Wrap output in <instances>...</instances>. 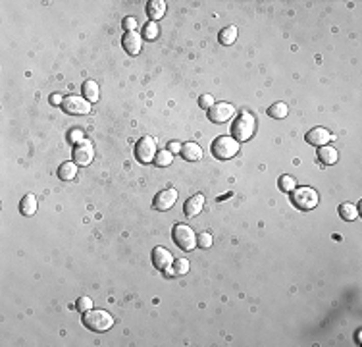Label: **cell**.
<instances>
[{"label": "cell", "mask_w": 362, "mask_h": 347, "mask_svg": "<svg viewBox=\"0 0 362 347\" xmlns=\"http://www.w3.org/2000/svg\"><path fill=\"white\" fill-rule=\"evenodd\" d=\"M83 324L93 332H106L114 326V318L102 309H89L83 312Z\"/></svg>", "instance_id": "6da1fadb"}, {"label": "cell", "mask_w": 362, "mask_h": 347, "mask_svg": "<svg viewBox=\"0 0 362 347\" xmlns=\"http://www.w3.org/2000/svg\"><path fill=\"white\" fill-rule=\"evenodd\" d=\"M233 139H237L239 143H245L249 141L254 131H256V118L252 116L250 112H243L237 116V120L233 121Z\"/></svg>", "instance_id": "7a4b0ae2"}, {"label": "cell", "mask_w": 362, "mask_h": 347, "mask_svg": "<svg viewBox=\"0 0 362 347\" xmlns=\"http://www.w3.org/2000/svg\"><path fill=\"white\" fill-rule=\"evenodd\" d=\"M210 151L214 158L218 160H229L233 156L239 153V141L233 137H227V135H222V137H216L210 145Z\"/></svg>", "instance_id": "3957f363"}, {"label": "cell", "mask_w": 362, "mask_h": 347, "mask_svg": "<svg viewBox=\"0 0 362 347\" xmlns=\"http://www.w3.org/2000/svg\"><path fill=\"white\" fill-rule=\"evenodd\" d=\"M172 237L181 251H193V249L197 247V235H195V232H193V228L187 224L173 226Z\"/></svg>", "instance_id": "277c9868"}, {"label": "cell", "mask_w": 362, "mask_h": 347, "mask_svg": "<svg viewBox=\"0 0 362 347\" xmlns=\"http://www.w3.org/2000/svg\"><path fill=\"white\" fill-rule=\"evenodd\" d=\"M291 199H293L295 207L301 210H312L320 203L318 193L312 187H295L291 191Z\"/></svg>", "instance_id": "5b68a950"}, {"label": "cell", "mask_w": 362, "mask_h": 347, "mask_svg": "<svg viewBox=\"0 0 362 347\" xmlns=\"http://www.w3.org/2000/svg\"><path fill=\"white\" fill-rule=\"evenodd\" d=\"M135 156H137L139 162H143V164H150L152 160H154L156 156V143L154 139L150 137V135H145V137H141L135 143Z\"/></svg>", "instance_id": "8992f818"}, {"label": "cell", "mask_w": 362, "mask_h": 347, "mask_svg": "<svg viewBox=\"0 0 362 347\" xmlns=\"http://www.w3.org/2000/svg\"><path fill=\"white\" fill-rule=\"evenodd\" d=\"M95 158V147L89 141H81L73 147V162L77 166H89Z\"/></svg>", "instance_id": "52a82bcc"}, {"label": "cell", "mask_w": 362, "mask_h": 347, "mask_svg": "<svg viewBox=\"0 0 362 347\" xmlns=\"http://www.w3.org/2000/svg\"><path fill=\"white\" fill-rule=\"evenodd\" d=\"M62 108H64L68 114H89L91 112V103L87 101L85 96L71 95V96H66V98H64Z\"/></svg>", "instance_id": "ba28073f"}, {"label": "cell", "mask_w": 362, "mask_h": 347, "mask_svg": "<svg viewBox=\"0 0 362 347\" xmlns=\"http://www.w3.org/2000/svg\"><path fill=\"white\" fill-rule=\"evenodd\" d=\"M233 114H235V108H233V104H227V103H214L212 104V108L208 110V120L214 121V123H224L231 118Z\"/></svg>", "instance_id": "9c48e42d"}, {"label": "cell", "mask_w": 362, "mask_h": 347, "mask_svg": "<svg viewBox=\"0 0 362 347\" xmlns=\"http://www.w3.org/2000/svg\"><path fill=\"white\" fill-rule=\"evenodd\" d=\"M175 201H177V191L170 187V189L160 191V193L156 195L154 201H152V207H154L156 210H160V212H166V210H170V208L175 205Z\"/></svg>", "instance_id": "30bf717a"}, {"label": "cell", "mask_w": 362, "mask_h": 347, "mask_svg": "<svg viewBox=\"0 0 362 347\" xmlns=\"http://www.w3.org/2000/svg\"><path fill=\"white\" fill-rule=\"evenodd\" d=\"M304 139H306V143H311L314 147H324V145H328L329 141L333 139V135H331L326 128H312V130L304 135Z\"/></svg>", "instance_id": "8fae6325"}, {"label": "cell", "mask_w": 362, "mask_h": 347, "mask_svg": "<svg viewBox=\"0 0 362 347\" xmlns=\"http://www.w3.org/2000/svg\"><path fill=\"white\" fill-rule=\"evenodd\" d=\"M121 44H123V48H125L127 54L137 56L139 52H141V46H143V39H141V35H139L137 31H130V33L123 35Z\"/></svg>", "instance_id": "7c38bea8"}, {"label": "cell", "mask_w": 362, "mask_h": 347, "mask_svg": "<svg viewBox=\"0 0 362 347\" xmlns=\"http://www.w3.org/2000/svg\"><path fill=\"white\" fill-rule=\"evenodd\" d=\"M152 262L158 270H168L173 264V257L172 253L168 251L166 247H154L152 251Z\"/></svg>", "instance_id": "4fadbf2b"}, {"label": "cell", "mask_w": 362, "mask_h": 347, "mask_svg": "<svg viewBox=\"0 0 362 347\" xmlns=\"http://www.w3.org/2000/svg\"><path fill=\"white\" fill-rule=\"evenodd\" d=\"M202 207H204V195H200V193H197V195H193L191 199L185 201V205H183V210H185V216L189 218H195L197 214H200V210H202Z\"/></svg>", "instance_id": "5bb4252c"}, {"label": "cell", "mask_w": 362, "mask_h": 347, "mask_svg": "<svg viewBox=\"0 0 362 347\" xmlns=\"http://www.w3.org/2000/svg\"><path fill=\"white\" fill-rule=\"evenodd\" d=\"M181 156L185 158V160H189V162H197L202 158V148L198 147L197 143H183L179 148Z\"/></svg>", "instance_id": "9a60e30c"}, {"label": "cell", "mask_w": 362, "mask_h": 347, "mask_svg": "<svg viewBox=\"0 0 362 347\" xmlns=\"http://www.w3.org/2000/svg\"><path fill=\"white\" fill-rule=\"evenodd\" d=\"M147 14L152 21L162 19V16L166 14V2L164 0H150L147 4Z\"/></svg>", "instance_id": "2e32d148"}, {"label": "cell", "mask_w": 362, "mask_h": 347, "mask_svg": "<svg viewBox=\"0 0 362 347\" xmlns=\"http://www.w3.org/2000/svg\"><path fill=\"white\" fill-rule=\"evenodd\" d=\"M318 158L322 164L326 166H331L337 162V158H339V155H337V151L333 147H329V145H324V147H318Z\"/></svg>", "instance_id": "e0dca14e"}, {"label": "cell", "mask_w": 362, "mask_h": 347, "mask_svg": "<svg viewBox=\"0 0 362 347\" xmlns=\"http://www.w3.org/2000/svg\"><path fill=\"white\" fill-rule=\"evenodd\" d=\"M83 96H85L89 103H96L100 98V89H98V83L93 81V79H87L83 83Z\"/></svg>", "instance_id": "ac0fdd59"}, {"label": "cell", "mask_w": 362, "mask_h": 347, "mask_svg": "<svg viewBox=\"0 0 362 347\" xmlns=\"http://www.w3.org/2000/svg\"><path fill=\"white\" fill-rule=\"evenodd\" d=\"M19 210L23 216H33L37 212V197L33 193H27L25 197L21 199V205H19Z\"/></svg>", "instance_id": "d6986e66"}, {"label": "cell", "mask_w": 362, "mask_h": 347, "mask_svg": "<svg viewBox=\"0 0 362 347\" xmlns=\"http://www.w3.org/2000/svg\"><path fill=\"white\" fill-rule=\"evenodd\" d=\"M339 216L347 222H353L358 218V207L353 203H343V205H339Z\"/></svg>", "instance_id": "ffe728a7"}, {"label": "cell", "mask_w": 362, "mask_h": 347, "mask_svg": "<svg viewBox=\"0 0 362 347\" xmlns=\"http://www.w3.org/2000/svg\"><path fill=\"white\" fill-rule=\"evenodd\" d=\"M77 174V164L75 162H64V164L58 168V178L64 180V182H71Z\"/></svg>", "instance_id": "44dd1931"}, {"label": "cell", "mask_w": 362, "mask_h": 347, "mask_svg": "<svg viewBox=\"0 0 362 347\" xmlns=\"http://www.w3.org/2000/svg\"><path fill=\"white\" fill-rule=\"evenodd\" d=\"M235 39H237V27L235 26H227L220 31V43L224 44V46L233 44L235 43Z\"/></svg>", "instance_id": "7402d4cb"}, {"label": "cell", "mask_w": 362, "mask_h": 347, "mask_svg": "<svg viewBox=\"0 0 362 347\" xmlns=\"http://www.w3.org/2000/svg\"><path fill=\"white\" fill-rule=\"evenodd\" d=\"M168 276H181V274H187L189 272V260L187 259H179L175 262V266H170L168 270H164Z\"/></svg>", "instance_id": "603a6c76"}, {"label": "cell", "mask_w": 362, "mask_h": 347, "mask_svg": "<svg viewBox=\"0 0 362 347\" xmlns=\"http://www.w3.org/2000/svg\"><path fill=\"white\" fill-rule=\"evenodd\" d=\"M172 160H173V155L170 153V151H160V153H156V156H154V166H158V168H166V166H170L172 164Z\"/></svg>", "instance_id": "cb8c5ba5"}, {"label": "cell", "mask_w": 362, "mask_h": 347, "mask_svg": "<svg viewBox=\"0 0 362 347\" xmlns=\"http://www.w3.org/2000/svg\"><path fill=\"white\" fill-rule=\"evenodd\" d=\"M287 112H289V108H287V104L285 103H274L270 108H268V114H270L272 118H277V120L285 118Z\"/></svg>", "instance_id": "d4e9b609"}, {"label": "cell", "mask_w": 362, "mask_h": 347, "mask_svg": "<svg viewBox=\"0 0 362 347\" xmlns=\"http://www.w3.org/2000/svg\"><path fill=\"white\" fill-rule=\"evenodd\" d=\"M158 33H160V29H158V23L156 21H148L147 26H145V39H148V41H154V39H158Z\"/></svg>", "instance_id": "484cf974"}, {"label": "cell", "mask_w": 362, "mask_h": 347, "mask_svg": "<svg viewBox=\"0 0 362 347\" xmlns=\"http://www.w3.org/2000/svg\"><path fill=\"white\" fill-rule=\"evenodd\" d=\"M295 187H297V183H295V180L291 178V176H281V178H279V189L281 191L291 193Z\"/></svg>", "instance_id": "4316f807"}, {"label": "cell", "mask_w": 362, "mask_h": 347, "mask_svg": "<svg viewBox=\"0 0 362 347\" xmlns=\"http://www.w3.org/2000/svg\"><path fill=\"white\" fill-rule=\"evenodd\" d=\"M197 247H200V249H208V247H212V234H208V232L198 234L197 235Z\"/></svg>", "instance_id": "83f0119b"}, {"label": "cell", "mask_w": 362, "mask_h": 347, "mask_svg": "<svg viewBox=\"0 0 362 347\" xmlns=\"http://www.w3.org/2000/svg\"><path fill=\"white\" fill-rule=\"evenodd\" d=\"M91 307H93V301H91L89 297H79V299H77V303H75V309H77L79 312L89 311Z\"/></svg>", "instance_id": "f1b7e54d"}, {"label": "cell", "mask_w": 362, "mask_h": 347, "mask_svg": "<svg viewBox=\"0 0 362 347\" xmlns=\"http://www.w3.org/2000/svg\"><path fill=\"white\" fill-rule=\"evenodd\" d=\"M68 137L71 143L77 145V143H81V141H85V133H83V130H73V131H69Z\"/></svg>", "instance_id": "f546056e"}, {"label": "cell", "mask_w": 362, "mask_h": 347, "mask_svg": "<svg viewBox=\"0 0 362 347\" xmlns=\"http://www.w3.org/2000/svg\"><path fill=\"white\" fill-rule=\"evenodd\" d=\"M123 29H125V33H130V31H135L137 29V19L133 16H127L123 19Z\"/></svg>", "instance_id": "4dcf8cb0"}, {"label": "cell", "mask_w": 362, "mask_h": 347, "mask_svg": "<svg viewBox=\"0 0 362 347\" xmlns=\"http://www.w3.org/2000/svg\"><path fill=\"white\" fill-rule=\"evenodd\" d=\"M198 104H200V108L210 110V108H212V104H214V96L212 95H202L200 96V101H198Z\"/></svg>", "instance_id": "1f68e13d"}, {"label": "cell", "mask_w": 362, "mask_h": 347, "mask_svg": "<svg viewBox=\"0 0 362 347\" xmlns=\"http://www.w3.org/2000/svg\"><path fill=\"white\" fill-rule=\"evenodd\" d=\"M50 104H54V106H58V104H64V98H62L60 93H54V95L50 96Z\"/></svg>", "instance_id": "d6a6232c"}, {"label": "cell", "mask_w": 362, "mask_h": 347, "mask_svg": "<svg viewBox=\"0 0 362 347\" xmlns=\"http://www.w3.org/2000/svg\"><path fill=\"white\" fill-rule=\"evenodd\" d=\"M179 148H181V143H177V141H172V143H170V147H168V151H170V153H179Z\"/></svg>", "instance_id": "836d02e7"}]
</instances>
